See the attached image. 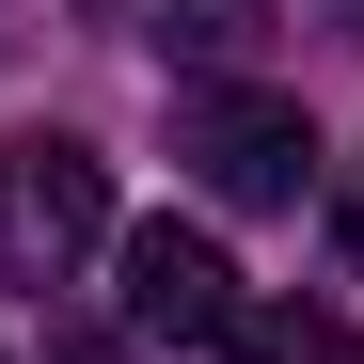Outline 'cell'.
I'll return each instance as SVG.
<instances>
[{
	"label": "cell",
	"mask_w": 364,
	"mask_h": 364,
	"mask_svg": "<svg viewBox=\"0 0 364 364\" xmlns=\"http://www.w3.org/2000/svg\"><path fill=\"white\" fill-rule=\"evenodd\" d=\"M127 333H159V348H222L254 301H237V269H222V237H191V222H127Z\"/></svg>",
	"instance_id": "3957f363"
},
{
	"label": "cell",
	"mask_w": 364,
	"mask_h": 364,
	"mask_svg": "<svg viewBox=\"0 0 364 364\" xmlns=\"http://www.w3.org/2000/svg\"><path fill=\"white\" fill-rule=\"evenodd\" d=\"M111 237V159L95 143H0V285H64Z\"/></svg>",
	"instance_id": "7a4b0ae2"
},
{
	"label": "cell",
	"mask_w": 364,
	"mask_h": 364,
	"mask_svg": "<svg viewBox=\"0 0 364 364\" xmlns=\"http://www.w3.org/2000/svg\"><path fill=\"white\" fill-rule=\"evenodd\" d=\"M48 364H127V348H111V333H48Z\"/></svg>",
	"instance_id": "8992f818"
},
{
	"label": "cell",
	"mask_w": 364,
	"mask_h": 364,
	"mask_svg": "<svg viewBox=\"0 0 364 364\" xmlns=\"http://www.w3.org/2000/svg\"><path fill=\"white\" fill-rule=\"evenodd\" d=\"M174 174H191L206 206H301L317 191V127H301L285 95H174Z\"/></svg>",
	"instance_id": "6da1fadb"
},
{
	"label": "cell",
	"mask_w": 364,
	"mask_h": 364,
	"mask_svg": "<svg viewBox=\"0 0 364 364\" xmlns=\"http://www.w3.org/2000/svg\"><path fill=\"white\" fill-rule=\"evenodd\" d=\"M174 48H191V64H237V48H254L269 16H254V0H174V16H159Z\"/></svg>",
	"instance_id": "5b68a950"
},
{
	"label": "cell",
	"mask_w": 364,
	"mask_h": 364,
	"mask_svg": "<svg viewBox=\"0 0 364 364\" xmlns=\"http://www.w3.org/2000/svg\"><path fill=\"white\" fill-rule=\"evenodd\" d=\"M222 364H364V348H348L333 301H254V317L222 333Z\"/></svg>",
	"instance_id": "277c9868"
}]
</instances>
